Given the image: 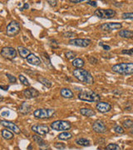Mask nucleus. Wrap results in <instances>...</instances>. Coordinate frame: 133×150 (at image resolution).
<instances>
[{
	"label": "nucleus",
	"instance_id": "19",
	"mask_svg": "<svg viewBox=\"0 0 133 150\" xmlns=\"http://www.w3.org/2000/svg\"><path fill=\"white\" fill-rule=\"evenodd\" d=\"M60 94H61V96L63 97L64 98H72L73 96H74L73 92L70 90L69 88H66L61 89Z\"/></svg>",
	"mask_w": 133,
	"mask_h": 150
},
{
	"label": "nucleus",
	"instance_id": "14",
	"mask_svg": "<svg viewBox=\"0 0 133 150\" xmlns=\"http://www.w3.org/2000/svg\"><path fill=\"white\" fill-rule=\"evenodd\" d=\"M39 94H40L39 92L33 88H26L25 90L23 91V95L24 96V98H26L27 99H31L33 98H37V97L39 96Z\"/></svg>",
	"mask_w": 133,
	"mask_h": 150
},
{
	"label": "nucleus",
	"instance_id": "42",
	"mask_svg": "<svg viewBox=\"0 0 133 150\" xmlns=\"http://www.w3.org/2000/svg\"><path fill=\"white\" fill-rule=\"evenodd\" d=\"M48 3L50 4V5L52 6V7H55V6H57V4H58V1H51V0H48Z\"/></svg>",
	"mask_w": 133,
	"mask_h": 150
},
{
	"label": "nucleus",
	"instance_id": "48",
	"mask_svg": "<svg viewBox=\"0 0 133 150\" xmlns=\"http://www.w3.org/2000/svg\"><path fill=\"white\" fill-rule=\"evenodd\" d=\"M0 88H2V89H4V90H7V89H8V88H4V86L1 85H0Z\"/></svg>",
	"mask_w": 133,
	"mask_h": 150
},
{
	"label": "nucleus",
	"instance_id": "36",
	"mask_svg": "<svg viewBox=\"0 0 133 150\" xmlns=\"http://www.w3.org/2000/svg\"><path fill=\"white\" fill-rule=\"evenodd\" d=\"M114 130H115V132H116L117 134H124V132H125V130H124V129H123L122 127H121V126H119V125L116 126V127L114 128Z\"/></svg>",
	"mask_w": 133,
	"mask_h": 150
},
{
	"label": "nucleus",
	"instance_id": "32",
	"mask_svg": "<svg viewBox=\"0 0 133 150\" xmlns=\"http://www.w3.org/2000/svg\"><path fill=\"white\" fill-rule=\"evenodd\" d=\"M65 56H66V58L68 59L72 60V59H75V58L77 57V54L74 53V52H72V51H68V52H67V53L65 54Z\"/></svg>",
	"mask_w": 133,
	"mask_h": 150
},
{
	"label": "nucleus",
	"instance_id": "41",
	"mask_svg": "<svg viewBox=\"0 0 133 150\" xmlns=\"http://www.w3.org/2000/svg\"><path fill=\"white\" fill-rule=\"evenodd\" d=\"M97 61H98V60H97L95 57H90V58H89V62H90V64H96Z\"/></svg>",
	"mask_w": 133,
	"mask_h": 150
},
{
	"label": "nucleus",
	"instance_id": "11",
	"mask_svg": "<svg viewBox=\"0 0 133 150\" xmlns=\"http://www.w3.org/2000/svg\"><path fill=\"white\" fill-rule=\"evenodd\" d=\"M91 43V40L88 38H73L69 41V44L74 45L81 48H86L89 46Z\"/></svg>",
	"mask_w": 133,
	"mask_h": 150
},
{
	"label": "nucleus",
	"instance_id": "31",
	"mask_svg": "<svg viewBox=\"0 0 133 150\" xmlns=\"http://www.w3.org/2000/svg\"><path fill=\"white\" fill-rule=\"evenodd\" d=\"M106 150H121L120 146L117 144H109L106 147Z\"/></svg>",
	"mask_w": 133,
	"mask_h": 150
},
{
	"label": "nucleus",
	"instance_id": "26",
	"mask_svg": "<svg viewBox=\"0 0 133 150\" xmlns=\"http://www.w3.org/2000/svg\"><path fill=\"white\" fill-rule=\"evenodd\" d=\"M32 139H33V141H34L37 145H38V147L43 146V145L47 144V143L41 138V136H39V135H32Z\"/></svg>",
	"mask_w": 133,
	"mask_h": 150
},
{
	"label": "nucleus",
	"instance_id": "13",
	"mask_svg": "<svg viewBox=\"0 0 133 150\" xmlns=\"http://www.w3.org/2000/svg\"><path fill=\"white\" fill-rule=\"evenodd\" d=\"M92 129L96 134H105L106 132V126L101 120H96L92 124Z\"/></svg>",
	"mask_w": 133,
	"mask_h": 150
},
{
	"label": "nucleus",
	"instance_id": "1",
	"mask_svg": "<svg viewBox=\"0 0 133 150\" xmlns=\"http://www.w3.org/2000/svg\"><path fill=\"white\" fill-rule=\"evenodd\" d=\"M73 77L84 84H92L94 83V79L87 70L83 69H76L72 72Z\"/></svg>",
	"mask_w": 133,
	"mask_h": 150
},
{
	"label": "nucleus",
	"instance_id": "27",
	"mask_svg": "<svg viewBox=\"0 0 133 150\" xmlns=\"http://www.w3.org/2000/svg\"><path fill=\"white\" fill-rule=\"evenodd\" d=\"M58 138L60 140H69L72 138V134L68 132H63V133H61L59 134Z\"/></svg>",
	"mask_w": 133,
	"mask_h": 150
},
{
	"label": "nucleus",
	"instance_id": "39",
	"mask_svg": "<svg viewBox=\"0 0 133 150\" xmlns=\"http://www.w3.org/2000/svg\"><path fill=\"white\" fill-rule=\"evenodd\" d=\"M63 36L64 38H72L73 36H75V33L72 32L63 33Z\"/></svg>",
	"mask_w": 133,
	"mask_h": 150
},
{
	"label": "nucleus",
	"instance_id": "30",
	"mask_svg": "<svg viewBox=\"0 0 133 150\" xmlns=\"http://www.w3.org/2000/svg\"><path fill=\"white\" fill-rule=\"evenodd\" d=\"M18 79L20 81V83H23V85L25 86H30V83H29V82L28 80L27 79L26 77H24L23 74H19L18 75Z\"/></svg>",
	"mask_w": 133,
	"mask_h": 150
},
{
	"label": "nucleus",
	"instance_id": "4",
	"mask_svg": "<svg viewBox=\"0 0 133 150\" xmlns=\"http://www.w3.org/2000/svg\"><path fill=\"white\" fill-rule=\"evenodd\" d=\"M55 112V109L53 108H37L33 112V116L38 119H46L53 118Z\"/></svg>",
	"mask_w": 133,
	"mask_h": 150
},
{
	"label": "nucleus",
	"instance_id": "22",
	"mask_svg": "<svg viewBox=\"0 0 133 150\" xmlns=\"http://www.w3.org/2000/svg\"><path fill=\"white\" fill-rule=\"evenodd\" d=\"M118 35L121 38H133V31L123 29V30H121L118 33Z\"/></svg>",
	"mask_w": 133,
	"mask_h": 150
},
{
	"label": "nucleus",
	"instance_id": "45",
	"mask_svg": "<svg viewBox=\"0 0 133 150\" xmlns=\"http://www.w3.org/2000/svg\"><path fill=\"white\" fill-rule=\"evenodd\" d=\"M1 115H2V116H4V117H7V116H8V115H9V112H8V110L7 109V110L4 111V112H1Z\"/></svg>",
	"mask_w": 133,
	"mask_h": 150
},
{
	"label": "nucleus",
	"instance_id": "10",
	"mask_svg": "<svg viewBox=\"0 0 133 150\" xmlns=\"http://www.w3.org/2000/svg\"><path fill=\"white\" fill-rule=\"evenodd\" d=\"M32 131L33 133L37 134V135H39V136H45L49 133V128L47 125H40V124H35L32 126Z\"/></svg>",
	"mask_w": 133,
	"mask_h": 150
},
{
	"label": "nucleus",
	"instance_id": "34",
	"mask_svg": "<svg viewBox=\"0 0 133 150\" xmlns=\"http://www.w3.org/2000/svg\"><path fill=\"white\" fill-rule=\"evenodd\" d=\"M123 19H131L133 20V13H124L122 15Z\"/></svg>",
	"mask_w": 133,
	"mask_h": 150
},
{
	"label": "nucleus",
	"instance_id": "6",
	"mask_svg": "<svg viewBox=\"0 0 133 150\" xmlns=\"http://www.w3.org/2000/svg\"><path fill=\"white\" fill-rule=\"evenodd\" d=\"M116 11L113 9H101L98 8L94 12V15L101 19H107L114 18L116 15Z\"/></svg>",
	"mask_w": 133,
	"mask_h": 150
},
{
	"label": "nucleus",
	"instance_id": "50",
	"mask_svg": "<svg viewBox=\"0 0 133 150\" xmlns=\"http://www.w3.org/2000/svg\"><path fill=\"white\" fill-rule=\"evenodd\" d=\"M132 134H133V131H132Z\"/></svg>",
	"mask_w": 133,
	"mask_h": 150
},
{
	"label": "nucleus",
	"instance_id": "20",
	"mask_svg": "<svg viewBox=\"0 0 133 150\" xmlns=\"http://www.w3.org/2000/svg\"><path fill=\"white\" fill-rule=\"evenodd\" d=\"M80 113L83 116H86V117H92V116H95L96 115V112L91 108H81L80 109Z\"/></svg>",
	"mask_w": 133,
	"mask_h": 150
},
{
	"label": "nucleus",
	"instance_id": "9",
	"mask_svg": "<svg viewBox=\"0 0 133 150\" xmlns=\"http://www.w3.org/2000/svg\"><path fill=\"white\" fill-rule=\"evenodd\" d=\"M122 27V24L120 23H106L101 24L99 28L104 32H111L113 30L121 29Z\"/></svg>",
	"mask_w": 133,
	"mask_h": 150
},
{
	"label": "nucleus",
	"instance_id": "28",
	"mask_svg": "<svg viewBox=\"0 0 133 150\" xmlns=\"http://www.w3.org/2000/svg\"><path fill=\"white\" fill-rule=\"evenodd\" d=\"M76 144L79 146H82V147H87V146H89L90 145V142L89 140L86 139H77L76 140Z\"/></svg>",
	"mask_w": 133,
	"mask_h": 150
},
{
	"label": "nucleus",
	"instance_id": "15",
	"mask_svg": "<svg viewBox=\"0 0 133 150\" xmlns=\"http://www.w3.org/2000/svg\"><path fill=\"white\" fill-rule=\"evenodd\" d=\"M96 108L101 113H105V112H109L112 109L111 104H109L108 103L106 102H98L96 103Z\"/></svg>",
	"mask_w": 133,
	"mask_h": 150
},
{
	"label": "nucleus",
	"instance_id": "12",
	"mask_svg": "<svg viewBox=\"0 0 133 150\" xmlns=\"http://www.w3.org/2000/svg\"><path fill=\"white\" fill-rule=\"evenodd\" d=\"M0 123L2 126L5 127L7 129H8L9 130H11L12 132H13L14 134H19L21 133V130L18 128V126H17L16 124L13 122H10V121H7V120H1L0 121Z\"/></svg>",
	"mask_w": 133,
	"mask_h": 150
},
{
	"label": "nucleus",
	"instance_id": "43",
	"mask_svg": "<svg viewBox=\"0 0 133 150\" xmlns=\"http://www.w3.org/2000/svg\"><path fill=\"white\" fill-rule=\"evenodd\" d=\"M87 4L93 6V7H96V1H87Z\"/></svg>",
	"mask_w": 133,
	"mask_h": 150
},
{
	"label": "nucleus",
	"instance_id": "8",
	"mask_svg": "<svg viewBox=\"0 0 133 150\" xmlns=\"http://www.w3.org/2000/svg\"><path fill=\"white\" fill-rule=\"evenodd\" d=\"M0 54L2 57L8 60H13L17 57V50L12 47H4L2 48Z\"/></svg>",
	"mask_w": 133,
	"mask_h": 150
},
{
	"label": "nucleus",
	"instance_id": "49",
	"mask_svg": "<svg viewBox=\"0 0 133 150\" xmlns=\"http://www.w3.org/2000/svg\"><path fill=\"white\" fill-rule=\"evenodd\" d=\"M4 100V97L2 96V95H0V102H2Z\"/></svg>",
	"mask_w": 133,
	"mask_h": 150
},
{
	"label": "nucleus",
	"instance_id": "3",
	"mask_svg": "<svg viewBox=\"0 0 133 150\" xmlns=\"http://www.w3.org/2000/svg\"><path fill=\"white\" fill-rule=\"evenodd\" d=\"M78 98L82 101L92 103L99 101L101 97L95 92L89 90V89H83L78 93Z\"/></svg>",
	"mask_w": 133,
	"mask_h": 150
},
{
	"label": "nucleus",
	"instance_id": "23",
	"mask_svg": "<svg viewBox=\"0 0 133 150\" xmlns=\"http://www.w3.org/2000/svg\"><path fill=\"white\" fill-rule=\"evenodd\" d=\"M41 57H42V59L44 62V64H46V66H48V68H50V69H53V67L52 64H51V59L49 58L48 54L47 53H42L41 54Z\"/></svg>",
	"mask_w": 133,
	"mask_h": 150
},
{
	"label": "nucleus",
	"instance_id": "47",
	"mask_svg": "<svg viewBox=\"0 0 133 150\" xmlns=\"http://www.w3.org/2000/svg\"><path fill=\"white\" fill-rule=\"evenodd\" d=\"M81 2H82V0H77V1H75V0H70V3H73V4H77V3H81Z\"/></svg>",
	"mask_w": 133,
	"mask_h": 150
},
{
	"label": "nucleus",
	"instance_id": "29",
	"mask_svg": "<svg viewBox=\"0 0 133 150\" xmlns=\"http://www.w3.org/2000/svg\"><path fill=\"white\" fill-rule=\"evenodd\" d=\"M122 125L125 129H131V128L133 127V120H132V119H127V120H125L123 122Z\"/></svg>",
	"mask_w": 133,
	"mask_h": 150
},
{
	"label": "nucleus",
	"instance_id": "2",
	"mask_svg": "<svg viewBox=\"0 0 133 150\" xmlns=\"http://www.w3.org/2000/svg\"><path fill=\"white\" fill-rule=\"evenodd\" d=\"M112 70L118 74L129 75L133 74V63H120L113 65Z\"/></svg>",
	"mask_w": 133,
	"mask_h": 150
},
{
	"label": "nucleus",
	"instance_id": "21",
	"mask_svg": "<svg viewBox=\"0 0 133 150\" xmlns=\"http://www.w3.org/2000/svg\"><path fill=\"white\" fill-rule=\"evenodd\" d=\"M37 80L40 83H42L43 85H44L45 87H47V88H51L52 85H53L52 82L50 80H48L47 78H45V77H43V76H38L37 78Z\"/></svg>",
	"mask_w": 133,
	"mask_h": 150
},
{
	"label": "nucleus",
	"instance_id": "33",
	"mask_svg": "<svg viewBox=\"0 0 133 150\" xmlns=\"http://www.w3.org/2000/svg\"><path fill=\"white\" fill-rule=\"evenodd\" d=\"M49 45L51 46V48H58L59 43L56 39H50L49 40Z\"/></svg>",
	"mask_w": 133,
	"mask_h": 150
},
{
	"label": "nucleus",
	"instance_id": "38",
	"mask_svg": "<svg viewBox=\"0 0 133 150\" xmlns=\"http://www.w3.org/2000/svg\"><path fill=\"white\" fill-rule=\"evenodd\" d=\"M122 54H127V55H132L133 56V48H131V49H124L122 51Z\"/></svg>",
	"mask_w": 133,
	"mask_h": 150
},
{
	"label": "nucleus",
	"instance_id": "18",
	"mask_svg": "<svg viewBox=\"0 0 133 150\" xmlns=\"http://www.w3.org/2000/svg\"><path fill=\"white\" fill-rule=\"evenodd\" d=\"M17 51H18V53L22 59H27L29 56V54H31L30 50H28L27 48H25V47H23V46H18L17 48Z\"/></svg>",
	"mask_w": 133,
	"mask_h": 150
},
{
	"label": "nucleus",
	"instance_id": "7",
	"mask_svg": "<svg viewBox=\"0 0 133 150\" xmlns=\"http://www.w3.org/2000/svg\"><path fill=\"white\" fill-rule=\"evenodd\" d=\"M72 125L69 122L64 120H57L51 123V129L55 131H65L71 129Z\"/></svg>",
	"mask_w": 133,
	"mask_h": 150
},
{
	"label": "nucleus",
	"instance_id": "46",
	"mask_svg": "<svg viewBox=\"0 0 133 150\" xmlns=\"http://www.w3.org/2000/svg\"><path fill=\"white\" fill-rule=\"evenodd\" d=\"M27 8H29V4L27 3V4H24V5H23V8H22L21 11H23V9H27Z\"/></svg>",
	"mask_w": 133,
	"mask_h": 150
},
{
	"label": "nucleus",
	"instance_id": "5",
	"mask_svg": "<svg viewBox=\"0 0 133 150\" xmlns=\"http://www.w3.org/2000/svg\"><path fill=\"white\" fill-rule=\"evenodd\" d=\"M20 30H21V27L18 22L14 20L11 21L6 28V35L10 38L15 37L20 33Z\"/></svg>",
	"mask_w": 133,
	"mask_h": 150
},
{
	"label": "nucleus",
	"instance_id": "24",
	"mask_svg": "<svg viewBox=\"0 0 133 150\" xmlns=\"http://www.w3.org/2000/svg\"><path fill=\"white\" fill-rule=\"evenodd\" d=\"M72 64L73 67L77 68V69H82L84 66V64H85V62H84V60L82 59H76L72 61Z\"/></svg>",
	"mask_w": 133,
	"mask_h": 150
},
{
	"label": "nucleus",
	"instance_id": "17",
	"mask_svg": "<svg viewBox=\"0 0 133 150\" xmlns=\"http://www.w3.org/2000/svg\"><path fill=\"white\" fill-rule=\"evenodd\" d=\"M26 59L27 62L28 64H30L32 65H35V66H38V65L41 64V63H42L40 59L33 54H29V56H28Z\"/></svg>",
	"mask_w": 133,
	"mask_h": 150
},
{
	"label": "nucleus",
	"instance_id": "37",
	"mask_svg": "<svg viewBox=\"0 0 133 150\" xmlns=\"http://www.w3.org/2000/svg\"><path fill=\"white\" fill-rule=\"evenodd\" d=\"M54 147L57 148L58 149L63 150L65 149V148H66V145L64 144H63V143H55V144H54Z\"/></svg>",
	"mask_w": 133,
	"mask_h": 150
},
{
	"label": "nucleus",
	"instance_id": "25",
	"mask_svg": "<svg viewBox=\"0 0 133 150\" xmlns=\"http://www.w3.org/2000/svg\"><path fill=\"white\" fill-rule=\"evenodd\" d=\"M1 134H2V137H3L4 139L9 140L12 139L13 138V134L12 132H10V131L7 130L6 129H3L2 132H1Z\"/></svg>",
	"mask_w": 133,
	"mask_h": 150
},
{
	"label": "nucleus",
	"instance_id": "16",
	"mask_svg": "<svg viewBox=\"0 0 133 150\" xmlns=\"http://www.w3.org/2000/svg\"><path fill=\"white\" fill-rule=\"evenodd\" d=\"M32 110V106L29 105L27 102H23L21 103V105L19 106V108H18V111L21 114H23V115H26V114H28L29 112H31Z\"/></svg>",
	"mask_w": 133,
	"mask_h": 150
},
{
	"label": "nucleus",
	"instance_id": "44",
	"mask_svg": "<svg viewBox=\"0 0 133 150\" xmlns=\"http://www.w3.org/2000/svg\"><path fill=\"white\" fill-rule=\"evenodd\" d=\"M99 45L102 46L103 49H105V50H110V49H111V47H110V46H108V45H105V44H103L102 43H99Z\"/></svg>",
	"mask_w": 133,
	"mask_h": 150
},
{
	"label": "nucleus",
	"instance_id": "35",
	"mask_svg": "<svg viewBox=\"0 0 133 150\" xmlns=\"http://www.w3.org/2000/svg\"><path fill=\"white\" fill-rule=\"evenodd\" d=\"M6 76L8 77V81H9V83H15L17 82L16 77L13 76V75L10 74H6Z\"/></svg>",
	"mask_w": 133,
	"mask_h": 150
},
{
	"label": "nucleus",
	"instance_id": "40",
	"mask_svg": "<svg viewBox=\"0 0 133 150\" xmlns=\"http://www.w3.org/2000/svg\"><path fill=\"white\" fill-rule=\"evenodd\" d=\"M39 150H50V148H49L48 144H46L43 145V146H40Z\"/></svg>",
	"mask_w": 133,
	"mask_h": 150
}]
</instances>
